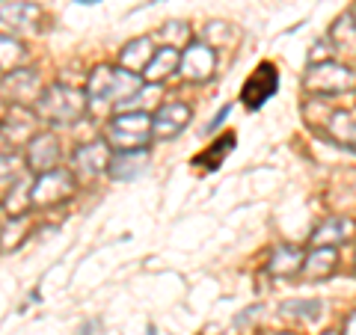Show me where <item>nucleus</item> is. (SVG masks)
I'll use <instances>...</instances> for the list:
<instances>
[{
  "instance_id": "nucleus-1",
  "label": "nucleus",
  "mask_w": 356,
  "mask_h": 335,
  "mask_svg": "<svg viewBox=\"0 0 356 335\" xmlns=\"http://www.w3.org/2000/svg\"><path fill=\"white\" fill-rule=\"evenodd\" d=\"M140 92V77L128 69H110V65H98L89 74L86 83V98L95 104H110V101H128V95L134 98Z\"/></svg>"
},
{
  "instance_id": "nucleus-2",
  "label": "nucleus",
  "mask_w": 356,
  "mask_h": 335,
  "mask_svg": "<svg viewBox=\"0 0 356 335\" xmlns=\"http://www.w3.org/2000/svg\"><path fill=\"white\" fill-rule=\"evenodd\" d=\"M86 95L69 86H51L44 95L36 98V113L51 125H72L83 116Z\"/></svg>"
},
{
  "instance_id": "nucleus-3",
  "label": "nucleus",
  "mask_w": 356,
  "mask_h": 335,
  "mask_svg": "<svg viewBox=\"0 0 356 335\" xmlns=\"http://www.w3.org/2000/svg\"><path fill=\"white\" fill-rule=\"evenodd\" d=\"M152 140V119L146 113H125L110 119V125L104 131V142L113 149H143Z\"/></svg>"
},
{
  "instance_id": "nucleus-4",
  "label": "nucleus",
  "mask_w": 356,
  "mask_h": 335,
  "mask_svg": "<svg viewBox=\"0 0 356 335\" xmlns=\"http://www.w3.org/2000/svg\"><path fill=\"white\" fill-rule=\"evenodd\" d=\"M74 175L72 172H65V170H48V172H42L36 181L30 184V205H36V208H54V205H60L65 202L72 193H74Z\"/></svg>"
},
{
  "instance_id": "nucleus-5",
  "label": "nucleus",
  "mask_w": 356,
  "mask_h": 335,
  "mask_svg": "<svg viewBox=\"0 0 356 335\" xmlns=\"http://www.w3.org/2000/svg\"><path fill=\"white\" fill-rule=\"evenodd\" d=\"M276 89H280V72H276L273 63H261L259 69L250 74V81L243 83L241 98L250 110H261L276 95Z\"/></svg>"
},
{
  "instance_id": "nucleus-6",
  "label": "nucleus",
  "mask_w": 356,
  "mask_h": 335,
  "mask_svg": "<svg viewBox=\"0 0 356 335\" xmlns=\"http://www.w3.org/2000/svg\"><path fill=\"white\" fill-rule=\"evenodd\" d=\"M36 133V122H33L24 110H13L6 119H0V158L3 154H15L18 146H27Z\"/></svg>"
},
{
  "instance_id": "nucleus-7",
  "label": "nucleus",
  "mask_w": 356,
  "mask_h": 335,
  "mask_svg": "<svg viewBox=\"0 0 356 335\" xmlns=\"http://www.w3.org/2000/svg\"><path fill=\"white\" fill-rule=\"evenodd\" d=\"M27 163L36 175L48 172V170H57V163H60L57 137H54V133H33V140L27 142Z\"/></svg>"
},
{
  "instance_id": "nucleus-8",
  "label": "nucleus",
  "mask_w": 356,
  "mask_h": 335,
  "mask_svg": "<svg viewBox=\"0 0 356 335\" xmlns=\"http://www.w3.org/2000/svg\"><path fill=\"white\" fill-rule=\"evenodd\" d=\"M187 122H191V107L187 104H166L161 107L158 113H154L152 119V140H172L178 137L184 128H187Z\"/></svg>"
},
{
  "instance_id": "nucleus-9",
  "label": "nucleus",
  "mask_w": 356,
  "mask_h": 335,
  "mask_svg": "<svg viewBox=\"0 0 356 335\" xmlns=\"http://www.w3.org/2000/svg\"><path fill=\"white\" fill-rule=\"evenodd\" d=\"M107 163H110L107 142H86V146H81V149L74 152V161H72L74 175H81L83 181L107 172Z\"/></svg>"
},
{
  "instance_id": "nucleus-10",
  "label": "nucleus",
  "mask_w": 356,
  "mask_h": 335,
  "mask_svg": "<svg viewBox=\"0 0 356 335\" xmlns=\"http://www.w3.org/2000/svg\"><path fill=\"white\" fill-rule=\"evenodd\" d=\"M178 65H181V74L191 77V81H205L214 72V51L205 48L202 42H193L191 48H184V54L178 57Z\"/></svg>"
},
{
  "instance_id": "nucleus-11",
  "label": "nucleus",
  "mask_w": 356,
  "mask_h": 335,
  "mask_svg": "<svg viewBox=\"0 0 356 335\" xmlns=\"http://www.w3.org/2000/svg\"><path fill=\"white\" fill-rule=\"evenodd\" d=\"M3 89L15 104H27L39 98V74L30 69H13L3 77Z\"/></svg>"
},
{
  "instance_id": "nucleus-12",
  "label": "nucleus",
  "mask_w": 356,
  "mask_h": 335,
  "mask_svg": "<svg viewBox=\"0 0 356 335\" xmlns=\"http://www.w3.org/2000/svg\"><path fill=\"white\" fill-rule=\"evenodd\" d=\"M306 83H309V89H315L321 95H336L350 83V72L341 69V65L327 63V65H321V69H312Z\"/></svg>"
},
{
  "instance_id": "nucleus-13",
  "label": "nucleus",
  "mask_w": 356,
  "mask_h": 335,
  "mask_svg": "<svg viewBox=\"0 0 356 335\" xmlns=\"http://www.w3.org/2000/svg\"><path fill=\"white\" fill-rule=\"evenodd\" d=\"M146 163H149L146 149H128L107 163V172L113 175L116 181H128V178H137V175L146 172Z\"/></svg>"
},
{
  "instance_id": "nucleus-14",
  "label": "nucleus",
  "mask_w": 356,
  "mask_h": 335,
  "mask_svg": "<svg viewBox=\"0 0 356 335\" xmlns=\"http://www.w3.org/2000/svg\"><path fill=\"white\" fill-rule=\"evenodd\" d=\"M39 18V6L33 3H21V0H6V3H0V21L15 30H27L36 24Z\"/></svg>"
},
{
  "instance_id": "nucleus-15",
  "label": "nucleus",
  "mask_w": 356,
  "mask_h": 335,
  "mask_svg": "<svg viewBox=\"0 0 356 335\" xmlns=\"http://www.w3.org/2000/svg\"><path fill=\"white\" fill-rule=\"evenodd\" d=\"M178 69V48H158L143 69V81H163Z\"/></svg>"
},
{
  "instance_id": "nucleus-16",
  "label": "nucleus",
  "mask_w": 356,
  "mask_h": 335,
  "mask_svg": "<svg viewBox=\"0 0 356 335\" xmlns=\"http://www.w3.org/2000/svg\"><path fill=\"white\" fill-rule=\"evenodd\" d=\"M356 234V222L353 220H344V217H332L327 220L324 226L315 231V243L318 247H330V243H341Z\"/></svg>"
},
{
  "instance_id": "nucleus-17",
  "label": "nucleus",
  "mask_w": 356,
  "mask_h": 335,
  "mask_svg": "<svg viewBox=\"0 0 356 335\" xmlns=\"http://www.w3.org/2000/svg\"><path fill=\"white\" fill-rule=\"evenodd\" d=\"M152 39H134L125 51H122V69L128 72H143L146 69V63L152 60L154 48H149Z\"/></svg>"
},
{
  "instance_id": "nucleus-18",
  "label": "nucleus",
  "mask_w": 356,
  "mask_h": 335,
  "mask_svg": "<svg viewBox=\"0 0 356 335\" xmlns=\"http://www.w3.org/2000/svg\"><path fill=\"white\" fill-rule=\"evenodd\" d=\"M235 133H226V137H220L217 142H211V146L199 154V158L193 161L196 166H205V170H217V166L222 163V158H226V154L235 149Z\"/></svg>"
},
{
  "instance_id": "nucleus-19",
  "label": "nucleus",
  "mask_w": 356,
  "mask_h": 335,
  "mask_svg": "<svg viewBox=\"0 0 356 335\" xmlns=\"http://www.w3.org/2000/svg\"><path fill=\"white\" fill-rule=\"evenodd\" d=\"M300 267H303V252L291 250V247H280L273 252V261H270V270L276 276H294Z\"/></svg>"
},
{
  "instance_id": "nucleus-20",
  "label": "nucleus",
  "mask_w": 356,
  "mask_h": 335,
  "mask_svg": "<svg viewBox=\"0 0 356 335\" xmlns=\"http://www.w3.org/2000/svg\"><path fill=\"white\" fill-rule=\"evenodd\" d=\"M27 208H30V181L27 178H18L15 187L6 190V211L13 217H18V214H24Z\"/></svg>"
},
{
  "instance_id": "nucleus-21",
  "label": "nucleus",
  "mask_w": 356,
  "mask_h": 335,
  "mask_svg": "<svg viewBox=\"0 0 356 335\" xmlns=\"http://www.w3.org/2000/svg\"><path fill=\"white\" fill-rule=\"evenodd\" d=\"M21 60H24V44L0 33V72H13Z\"/></svg>"
},
{
  "instance_id": "nucleus-22",
  "label": "nucleus",
  "mask_w": 356,
  "mask_h": 335,
  "mask_svg": "<svg viewBox=\"0 0 356 335\" xmlns=\"http://www.w3.org/2000/svg\"><path fill=\"white\" fill-rule=\"evenodd\" d=\"M306 264V273L309 276H330L332 270H336V252H332L330 247H321L318 252H312L309 259L303 261Z\"/></svg>"
},
{
  "instance_id": "nucleus-23",
  "label": "nucleus",
  "mask_w": 356,
  "mask_h": 335,
  "mask_svg": "<svg viewBox=\"0 0 356 335\" xmlns=\"http://www.w3.org/2000/svg\"><path fill=\"white\" fill-rule=\"evenodd\" d=\"M27 229H30V220H27L24 214L13 217V220H9V226H6L3 231H0V250H15L18 243L24 240Z\"/></svg>"
},
{
  "instance_id": "nucleus-24",
  "label": "nucleus",
  "mask_w": 356,
  "mask_h": 335,
  "mask_svg": "<svg viewBox=\"0 0 356 335\" xmlns=\"http://www.w3.org/2000/svg\"><path fill=\"white\" fill-rule=\"evenodd\" d=\"M282 309L288 311V315H300V318H309V320L321 315V303H318V300H300V303H285Z\"/></svg>"
},
{
  "instance_id": "nucleus-25",
  "label": "nucleus",
  "mask_w": 356,
  "mask_h": 335,
  "mask_svg": "<svg viewBox=\"0 0 356 335\" xmlns=\"http://www.w3.org/2000/svg\"><path fill=\"white\" fill-rule=\"evenodd\" d=\"M15 181H18L15 154H3V158H0V190H9Z\"/></svg>"
},
{
  "instance_id": "nucleus-26",
  "label": "nucleus",
  "mask_w": 356,
  "mask_h": 335,
  "mask_svg": "<svg viewBox=\"0 0 356 335\" xmlns=\"http://www.w3.org/2000/svg\"><path fill=\"white\" fill-rule=\"evenodd\" d=\"M81 335H104V332H102V323H95V320L86 323V327L81 329Z\"/></svg>"
},
{
  "instance_id": "nucleus-27",
  "label": "nucleus",
  "mask_w": 356,
  "mask_h": 335,
  "mask_svg": "<svg viewBox=\"0 0 356 335\" xmlns=\"http://www.w3.org/2000/svg\"><path fill=\"white\" fill-rule=\"evenodd\" d=\"M341 335H356V311L348 318V323H344V332Z\"/></svg>"
},
{
  "instance_id": "nucleus-28",
  "label": "nucleus",
  "mask_w": 356,
  "mask_h": 335,
  "mask_svg": "<svg viewBox=\"0 0 356 335\" xmlns=\"http://www.w3.org/2000/svg\"><path fill=\"white\" fill-rule=\"evenodd\" d=\"M77 3H98V0H77Z\"/></svg>"
},
{
  "instance_id": "nucleus-29",
  "label": "nucleus",
  "mask_w": 356,
  "mask_h": 335,
  "mask_svg": "<svg viewBox=\"0 0 356 335\" xmlns=\"http://www.w3.org/2000/svg\"><path fill=\"white\" fill-rule=\"evenodd\" d=\"M327 335H339V332H327Z\"/></svg>"
},
{
  "instance_id": "nucleus-30",
  "label": "nucleus",
  "mask_w": 356,
  "mask_h": 335,
  "mask_svg": "<svg viewBox=\"0 0 356 335\" xmlns=\"http://www.w3.org/2000/svg\"><path fill=\"white\" fill-rule=\"evenodd\" d=\"M282 335H294V332H282Z\"/></svg>"
}]
</instances>
